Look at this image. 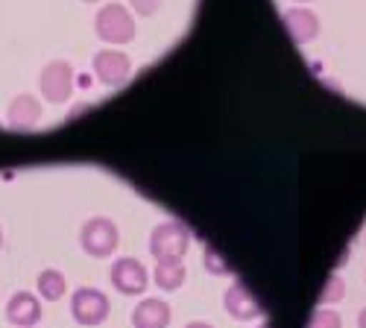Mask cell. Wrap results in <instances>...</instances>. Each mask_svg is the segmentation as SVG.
<instances>
[{
	"instance_id": "obj_13",
	"label": "cell",
	"mask_w": 366,
	"mask_h": 328,
	"mask_svg": "<svg viewBox=\"0 0 366 328\" xmlns=\"http://www.w3.org/2000/svg\"><path fill=\"white\" fill-rule=\"evenodd\" d=\"M185 261L182 258H167V261H159L156 264V273H152V282L159 284V290H179L185 284Z\"/></svg>"
},
{
	"instance_id": "obj_19",
	"label": "cell",
	"mask_w": 366,
	"mask_h": 328,
	"mask_svg": "<svg viewBox=\"0 0 366 328\" xmlns=\"http://www.w3.org/2000/svg\"><path fill=\"white\" fill-rule=\"evenodd\" d=\"M357 328H366V308L357 314Z\"/></svg>"
},
{
	"instance_id": "obj_21",
	"label": "cell",
	"mask_w": 366,
	"mask_h": 328,
	"mask_svg": "<svg viewBox=\"0 0 366 328\" xmlns=\"http://www.w3.org/2000/svg\"><path fill=\"white\" fill-rule=\"evenodd\" d=\"M85 4H100V0H85Z\"/></svg>"
},
{
	"instance_id": "obj_17",
	"label": "cell",
	"mask_w": 366,
	"mask_h": 328,
	"mask_svg": "<svg viewBox=\"0 0 366 328\" xmlns=\"http://www.w3.org/2000/svg\"><path fill=\"white\" fill-rule=\"evenodd\" d=\"M162 4H164V0H129V6H132L141 18H152V15L162 9Z\"/></svg>"
},
{
	"instance_id": "obj_9",
	"label": "cell",
	"mask_w": 366,
	"mask_h": 328,
	"mask_svg": "<svg viewBox=\"0 0 366 328\" xmlns=\"http://www.w3.org/2000/svg\"><path fill=\"white\" fill-rule=\"evenodd\" d=\"M282 24L287 29V36L293 39V44H308L320 36V18L311 12V9H305V6H293L282 15Z\"/></svg>"
},
{
	"instance_id": "obj_1",
	"label": "cell",
	"mask_w": 366,
	"mask_h": 328,
	"mask_svg": "<svg viewBox=\"0 0 366 328\" xmlns=\"http://www.w3.org/2000/svg\"><path fill=\"white\" fill-rule=\"evenodd\" d=\"M94 33L106 44H129L135 39V18L127 6L106 4L94 15Z\"/></svg>"
},
{
	"instance_id": "obj_14",
	"label": "cell",
	"mask_w": 366,
	"mask_h": 328,
	"mask_svg": "<svg viewBox=\"0 0 366 328\" xmlns=\"http://www.w3.org/2000/svg\"><path fill=\"white\" fill-rule=\"evenodd\" d=\"M65 290H68V282H65V276L59 273V270H44L39 276V293H41V299L59 302L65 296Z\"/></svg>"
},
{
	"instance_id": "obj_24",
	"label": "cell",
	"mask_w": 366,
	"mask_h": 328,
	"mask_svg": "<svg viewBox=\"0 0 366 328\" xmlns=\"http://www.w3.org/2000/svg\"><path fill=\"white\" fill-rule=\"evenodd\" d=\"M258 328H269V325H267V322H264V325H258Z\"/></svg>"
},
{
	"instance_id": "obj_4",
	"label": "cell",
	"mask_w": 366,
	"mask_h": 328,
	"mask_svg": "<svg viewBox=\"0 0 366 328\" xmlns=\"http://www.w3.org/2000/svg\"><path fill=\"white\" fill-rule=\"evenodd\" d=\"M71 317L85 325V328H94L100 322H106L109 317V296L97 287H79L71 296Z\"/></svg>"
},
{
	"instance_id": "obj_25",
	"label": "cell",
	"mask_w": 366,
	"mask_h": 328,
	"mask_svg": "<svg viewBox=\"0 0 366 328\" xmlns=\"http://www.w3.org/2000/svg\"><path fill=\"white\" fill-rule=\"evenodd\" d=\"M363 244H366V234H363Z\"/></svg>"
},
{
	"instance_id": "obj_7",
	"label": "cell",
	"mask_w": 366,
	"mask_h": 328,
	"mask_svg": "<svg viewBox=\"0 0 366 328\" xmlns=\"http://www.w3.org/2000/svg\"><path fill=\"white\" fill-rule=\"evenodd\" d=\"M109 276H112V284L117 287V293H124V296H138L149 284V273L138 258H117L112 264Z\"/></svg>"
},
{
	"instance_id": "obj_23",
	"label": "cell",
	"mask_w": 366,
	"mask_h": 328,
	"mask_svg": "<svg viewBox=\"0 0 366 328\" xmlns=\"http://www.w3.org/2000/svg\"><path fill=\"white\" fill-rule=\"evenodd\" d=\"M296 4H308V0H296Z\"/></svg>"
},
{
	"instance_id": "obj_2",
	"label": "cell",
	"mask_w": 366,
	"mask_h": 328,
	"mask_svg": "<svg viewBox=\"0 0 366 328\" xmlns=\"http://www.w3.org/2000/svg\"><path fill=\"white\" fill-rule=\"evenodd\" d=\"M191 247V229L179 220H167L159 223L149 234V255L156 261H167V258H185Z\"/></svg>"
},
{
	"instance_id": "obj_18",
	"label": "cell",
	"mask_w": 366,
	"mask_h": 328,
	"mask_svg": "<svg viewBox=\"0 0 366 328\" xmlns=\"http://www.w3.org/2000/svg\"><path fill=\"white\" fill-rule=\"evenodd\" d=\"M205 267H208L211 273H226V270H229V267L220 261V255H217L214 249H211V247L205 249Z\"/></svg>"
},
{
	"instance_id": "obj_16",
	"label": "cell",
	"mask_w": 366,
	"mask_h": 328,
	"mask_svg": "<svg viewBox=\"0 0 366 328\" xmlns=\"http://www.w3.org/2000/svg\"><path fill=\"white\" fill-rule=\"evenodd\" d=\"M308 328H343V317L334 308H320L308 319Z\"/></svg>"
},
{
	"instance_id": "obj_5",
	"label": "cell",
	"mask_w": 366,
	"mask_h": 328,
	"mask_svg": "<svg viewBox=\"0 0 366 328\" xmlns=\"http://www.w3.org/2000/svg\"><path fill=\"white\" fill-rule=\"evenodd\" d=\"M41 94L47 103L59 106V103H68L71 94H74V68L71 62H65V59H53V62L44 65L41 71Z\"/></svg>"
},
{
	"instance_id": "obj_8",
	"label": "cell",
	"mask_w": 366,
	"mask_h": 328,
	"mask_svg": "<svg viewBox=\"0 0 366 328\" xmlns=\"http://www.w3.org/2000/svg\"><path fill=\"white\" fill-rule=\"evenodd\" d=\"M223 305H226V314H229L232 319H237V322H252V319L261 317V305H258V299L249 293V287H247V284H240V282H234V284L226 287V293H223Z\"/></svg>"
},
{
	"instance_id": "obj_15",
	"label": "cell",
	"mask_w": 366,
	"mask_h": 328,
	"mask_svg": "<svg viewBox=\"0 0 366 328\" xmlns=\"http://www.w3.org/2000/svg\"><path fill=\"white\" fill-rule=\"evenodd\" d=\"M346 296V282H343V276H337V273H331L328 276V282H325V287H322V293H320V305H337L340 299Z\"/></svg>"
},
{
	"instance_id": "obj_20",
	"label": "cell",
	"mask_w": 366,
	"mask_h": 328,
	"mask_svg": "<svg viewBox=\"0 0 366 328\" xmlns=\"http://www.w3.org/2000/svg\"><path fill=\"white\" fill-rule=\"evenodd\" d=\"M185 328H214V325H208V322H188Z\"/></svg>"
},
{
	"instance_id": "obj_12",
	"label": "cell",
	"mask_w": 366,
	"mask_h": 328,
	"mask_svg": "<svg viewBox=\"0 0 366 328\" xmlns=\"http://www.w3.org/2000/svg\"><path fill=\"white\" fill-rule=\"evenodd\" d=\"M6 117H9V126L12 129H29V126H36L41 121V103L33 94H18L9 103Z\"/></svg>"
},
{
	"instance_id": "obj_10",
	"label": "cell",
	"mask_w": 366,
	"mask_h": 328,
	"mask_svg": "<svg viewBox=\"0 0 366 328\" xmlns=\"http://www.w3.org/2000/svg\"><path fill=\"white\" fill-rule=\"evenodd\" d=\"M6 319L15 328H33V325H39V319H41L39 299H36L33 293H26V290L15 293L12 299H9V305H6Z\"/></svg>"
},
{
	"instance_id": "obj_6",
	"label": "cell",
	"mask_w": 366,
	"mask_h": 328,
	"mask_svg": "<svg viewBox=\"0 0 366 328\" xmlns=\"http://www.w3.org/2000/svg\"><path fill=\"white\" fill-rule=\"evenodd\" d=\"M94 74L103 85L120 88L132 74V59L124 50H112V47L100 50V53H94Z\"/></svg>"
},
{
	"instance_id": "obj_22",
	"label": "cell",
	"mask_w": 366,
	"mask_h": 328,
	"mask_svg": "<svg viewBox=\"0 0 366 328\" xmlns=\"http://www.w3.org/2000/svg\"><path fill=\"white\" fill-rule=\"evenodd\" d=\"M0 247H4V232H0Z\"/></svg>"
},
{
	"instance_id": "obj_11",
	"label": "cell",
	"mask_w": 366,
	"mask_h": 328,
	"mask_svg": "<svg viewBox=\"0 0 366 328\" xmlns=\"http://www.w3.org/2000/svg\"><path fill=\"white\" fill-rule=\"evenodd\" d=\"M173 311L164 299H144L132 308V328H167Z\"/></svg>"
},
{
	"instance_id": "obj_3",
	"label": "cell",
	"mask_w": 366,
	"mask_h": 328,
	"mask_svg": "<svg viewBox=\"0 0 366 328\" xmlns=\"http://www.w3.org/2000/svg\"><path fill=\"white\" fill-rule=\"evenodd\" d=\"M79 244L91 258H112L120 244V232L109 217H91L79 229Z\"/></svg>"
}]
</instances>
